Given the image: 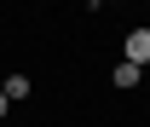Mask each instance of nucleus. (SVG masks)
Masks as SVG:
<instances>
[{
  "instance_id": "nucleus-1",
  "label": "nucleus",
  "mask_w": 150,
  "mask_h": 127,
  "mask_svg": "<svg viewBox=\"0 0 150 127\" xmlns=\"http://www.w3.org/2000/svg\"><path fill=\"white\" fill-rule=\"evenodd\" d=\"M127 64H139V70L150 64V29H133L127 35Z\"/></svg>"
},
{
  "instance_id": "nucleus-2",
  "label": "nucleus",
  "mask_w": 150,
  "mask_h": 127,
  "mask_svg": "<svg viewBox=\"0 0 150 127\" xmlns=\"http://www.w3.org/2000/svg\"><path fill=\"white\" fill-rule=\"evenodd\" d=\"M0 98H6V104H23V98H29V75H6V81H0Z\"/></svg>"
},
{
  "instance_id": "nucleus-4",
  "label": "nucleus",
  "mask_w": 150,
  "mask_h": 127,
  "mask_svg": "<svg viewBox=\"0 0 150 127\" xmlns=\"http://www.w3.org/2000/svg\"><path fill=\"white\" fill-rule=\"evenodd\" d=\"M6 110H12V104H6V98H0V121H6Z\"/></svg>"
},
{
  "instance_id": "nucleus-3",
  "label": "nucleus",
  "mask_w": 150,
  "mask_h": 127,
  "mask_svg": "<svg viewBox=\"0 0 150 127\" xmlns=\"http://www.w3.org/2000/svg\"><path fill=\"white\" fill-rule=\"evenodd\" d=\"M139 75H144V70L121 58V64H115V70H110V81H115V87H121V92H133V87H139Z\"/></svg>"
}]
</instances>
